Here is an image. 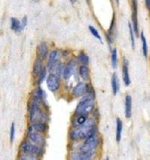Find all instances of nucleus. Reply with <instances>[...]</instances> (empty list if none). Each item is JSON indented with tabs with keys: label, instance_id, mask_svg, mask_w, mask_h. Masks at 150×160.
Masks as SVG:
<instances>
[{
	"label": "nucleus",
	"instance_id": "a878e982",
	"mask_svg": "<svg viewBox=\"0 0 150 160\" xmlns=\"http://www.w3.org/2000/svg\"><path fill=\"white\" fill-rule=\"evenodd\" d=\"M128 29H129V34H130L131 41H132V49H134V47H135V41H134V32H133V27L130 22H128Z\"/></svg>",
	"mask_w": 150,
	"mask_h": 160
},
{
	"label": "nucleus",
	"instance_id": "bb28decb",
	"mask_svg": "<svg viewBox=\"0 0 150 160\" xmlns=\"http://www.w3.org/2000/svg\"><path fill=\"white\" fill-rule=\"evenodd\" d=\"M9 137H10V142L11 143L14 142V140L15 138V124L14 123H11V128H10V133H9Z\"/></svg>",
	"mask_w": 150,
	"mask_h": 160
},
{
	"label": "nucleus",
	"instance_id": "f3484780",
	"mask_svg": "<svg viewBox=\"0 0 150 160\" xmlns=\"http://www.w3.org/2000/svg\"><path fill=\"white\" fill-rule=\"evenodd\" d=\"M122 129V121L119 118H116V141L117 143H119L121 141Z\"/></svg>",
	"mask_w": 150,
	"mask_h": 160
},
{
	"label": "nucleus",
	"instance_id": "0eeeda50",
	"mask_svg": "<svg viewBox=\"0 0 150 160\" xmlns=\"http://www.w3.org/2000/svg\"><path fill=\"white\" fill-rule=\"evenodd\" d=\"M29 127L35 132L41 133V134L44 135V136L48 132L49 129L48 123L42 121H35L33 122V123H30Z\"/></svg>",
	"mask_w": 150,
	"mask_h": 160
},
{
	"label": "nucleus",
	"instance_id": "7ed1b4c3",
	"mask_svg": "<svg viewBox=\"0 0 150 160\" xmlns=\"http://www.w3.org/2000/svg\"><path fill=\"white\" fill-rule=\"evenodd\" d=\"M95 110V100L90 96H84L79 101L75 108V113L77 115H90Z\"/></svg>",
	"mask_w": 150,
	"mask_h": 160
},
{
	"label": "nucleus",
	"instance_id": "ddd939ff",
	"mask_svg": "<svg viewBox=\"0 0 150 160\" xmlns=\"http://www.w3.org/2000/svg\"><path fill=\"white\" fill-rule=\"evenodd\" d=\"M44 61L41 60V58H37L36 57L35 62L33 63V66H32V77L34 79H36L38 77V76L39 75V73H41V71L44 68Z\"/></svg>",
	"mask_w": 150,
	"mask_h": 160
},
{
	"label": "nucleus",
	"instance_id": "6e6552de",
	"mask_svg": "<svg viewBox=\"0 0 150 160\" xmlns=\"http://www.w3.org/2000/svg\"><path fill=\"white\" fill-rule=\"evenodd\" d=\"M86 82H80L72 89L71 94L73 98H79L84 97L86 94Z\"/></svg>",
	"mask_w": 150,
	"mask_h": 160
},
{
	"label": "nucleus",
	"instance_id": "7c9ffc66",
	"mask_svg": "<svg viewBox=\"0 0 150 160\" xmlns=\"http://www.w3.org/2000/svg\"><path fill=\"white\" fill-rule=\"evenodd\" d=\"M105 160H110V159H109V157H107V158H106V159H105Z\"/></svg>",
	"mask_w": 150,
	"mask_h": 160
},
{
	"label": "nucleus",
	"instance_id": "f8f14e48",
	"mask_svg": "<svg viewBox=\"0 0 150 160\" xmlns=\"http://www.w3.org/2000/svg\"><path fill=\"white\" fill-rule=\"evenodd\" d=\"M59 52L56 49H54L49 53L48 57H47V64L46 66L47 70L50 69L59 62Z\"/></svg>",
	"mask_w": 150,
	"mask_h": 160
},
{
	"label": "nucleus",
	"instance_id": "393cba45",
	"mask_svg": "<svg viewBox=\"0 0 150 160\" xmlns=\"http://www.w3.org/2000/svg\"><path fill=\"white\" fill-rule=\"evenodd\" d=\"M89 30H90L91 34H92V35L94 36L96 38L98 39L100 41H101V37L99 32H98V30H97L96 28L94 27V26H89Z\"/></svg>",
	"mask_w": 150,
	"mask_h": 160
},
{
	"label": "nucleus",
	"instance_id": "6ab92c4d",
	"mask_svg": "<svg viewBox=\"0 0 150 160\" xmlns=\"http://www.w3.org/2000/svg\"><path fill=\"white\" fill-rule=\"evenodd\" d=\"M77 61L80 65H89V63H90V58H89L88 55L86 52H84L83 51L79 52V54L77 55Z\"/></svg>",
	"mask_w": 150,
	"mask_h": 160
},
{
	"label": "nucleus",
	"instance_id": "39448f33",
	"mask_svg": "<svg viewBox=\"0 0 150 160\" xmlns=\"http://www.w3.org/2000/svg\"><path fill=\"white\" fill-rule=\"evenodd\" d=\"M46 84L47 88H48L51 92H57L61 88L60 78L58 77L57 76H56L54 73H50L47 76L46 79Z\"/></svg>",
	"mask_w": 150,
	"mask_h": 160
},
{
	"label": "nucleus",
	"instance_id": "f257e3e1",
	"mask_svg": "<svg viewBox=\"0 0 150 160\" xmlns=\"http://www.w3.org/2000/svg\"><path fill=\"white\" fill-rule=\"evenodd\" d=\"M98 124L92 117L89 118L84 124L77 128H71L68 132V138L70 142L72 143H79L83 142L86 138L90 137L92 135L98 133Z\"/></svg>",
	"mask_w": 150,
	"mask_h": 160
},
{
	"label": "nucleus",
	"instance_id": "c85d7f7f",
	"mask_svg": "<svg viewBox=\"0 0 150 160\" xmlns=\"http://www.w3.org/2000/svg\"><path fill=\"white\" fill-rule=\"evenodd\" d=\"M77 1V0H70V2H71L72 4H75Z\"/></svg>",
	"mask_w": 150,
	"mask_h": 160
},
{
	"label": "nucleus",
	"instance_id": "dca6fc26",
	"mask_svg": "<svg viewBox=\"0 0 150 160\" xmlns=\"http://www.w3.org/2000/svg\"><path fill=\"white\" fill-rule=\"evenodd\" d=\"M80 77L84 82L89 81L90 77V70L87 65H80L78 69Z\"/></svg>",
	"mask_w": 150,
	"mask_h": 160
},
{
	"label": "nucleus",
	"instance_id": "c756f323",
	"mask_svg": "<svg viewBox=\"0 0 150 160\" xmlns=\"http://www.w3.org/2000/svg\"><path fill=\"white\" fill-rule=\"evenodd\" d=\"M116 3H117V4H119V0H116Z\"/></svg>",
	"mask_w": 150,
	"mask_h": 160
},
{
	"label": "nucleus",
	"instance_id": "9b49d317",
	"mask_svg": "<svg viewBox=\"0 0 150 160\" xmlns=\"http://www.w3.org/2000/svg\"><path fill=\"white\" fill-rule=\"evenodd\" d=\"M132 19L133 30L135 35H138V21H137V0H132Z\"/></svg>",
	"mask_w": 150,
	"mask_h": 160
},
{
	"label": "nucleus",
	"instance_id": "20e7f679",
	"mask_svg": "<svg viewBox=\"0 0 150 160\" xmlns=\"http://www.w3.org/2000/svg\"><path fill=\"white\" fill-rule=\"evenodd\" d=\"M26 139L29 140L33 144L41 148H45V146H46V137L44 135L35 132L29 127L26 132Z\"/></svg>",
	"mask_w": 150,
	"mask_h": 160
},
{
	"label": "nucleus",
	"instance_id": "b1692460",
	"mask_svg": "<svg viewBox=\"0 0 150 160\" xmlns=\"http://www.w3.org/2000/svg\"><path fill=\"white\" fill-rule=\"evenodd\" d=\"M140 38H141L142 44H143V56H145V57H147V55H148L147 41V39H146L145 35H144L143 32H141V35H140Z\"/></svg>",
	"mask_w": 150,
	"mask_h": 160
},
{
	"label": "nucleus",
	"instance_id": "a211bd4d",
	"mask_svg": "<svg viewBox=\"0 0 150 160\" xmlns=\"http://www.w3.org/2000/svg\"><path fill=\"white\" fill-rule=\"evenodd\" d=\"M111 87L113 95H116L119 92V77L116 73H113L111 77Z\"/></svg>",
	"mask_w": 150,
	"mask_h": 160
},
{
	"label": "nucleus",
	"instance_id": "aec40b11",
	"mask_svg": "<svg viewBox=\"0 0 150 160\" xmlns=\"http://www.w3.org/2000/svg\"><path fill=\"white\" fill-rule=\"evenodd\" d=\"M47 68L46 66H44L42 70L41 71V73H39V75L38 76V77L35 79L36 85H37L38 86H40V85L43 83V82L47 79Z\"/></svg>",
	"mask_w": 150,
	"mask_h": 160
},
{
	"label": "nucleus",
	"instance_id": "5701e85b",
	"mask_svg": "<svg viewBox=\"0 0 150 160\" xmlns=\"http://www.w3.org/2000/svg\"><path fill=\"white\" fill-rule=\"evenodd\" d=\"M18 160H41V158L35 157V156L29 155V154L20 153Z\"/></svg>",
	"mask_w": 150,
	"mask_h": 160
},
{
	"label": "nucleus",
	"instance_id": "4be33fe9",
	"mask_svg": "<svg viewBox=\"0 0 150 160\" xmlns=\"http://www.w3.org/2000/svg\"><path fill=\"white\" fill-rule=\"evenodd\" d=\"M11 26L12 30L14 32H20L21 31V28H20V20H18L15 18H11Z\"/></svg>",
	"mask_w": 150,
	"mask_h": 160
},
{
	"label": "nucleus",
	"instance_id": "4468645a",
	"mask_svg": "<svg viewBox=\"0 0 150 160\" xmlns=\"http://www.w3.org/2000/svg\"><path fill=\"white\" fill-rule=\"evenodd\" d=\"M122 79L125 86H129L131 84V79L128 70V61L125 58H124L122 64Z\"/></svg>",
	"mask_w": 150,
	"mask_h": 160
},
{
	"label": "nucleus",
	"instance_id": "9d476101",
	"mask_svg": "<svg viewBox=\"0 0 150 160\" xmlns=\"http://www.w3.org/2000/svg\"><path fill=\"white\" fill-rule=\"evenodd\" d=\"M49 47L46 42H41L36 48V57L44 61L47 59L49 55Z\"/></svg>",
	"mask_w": 150,
	"mask_h": 160
},
{
	"label": "nucleus",
	"instance_id": "423d86ee",
	"mask_svg": "<svg viewBox=\"0 0 150 160\" xmlns=\"http://www.w3.org/2000/svg\"><path fill=\"white\" fill-rule=\"evenodd\" d=\"M76 64L77 62L75 60L71 59L64 66L63 71H62V77L65 80L69 79L76 70Z\"/></svg>",
	"mask_w": 150,
	"mask_h": 160
},
{
	"label": "nucleus",
	"instance_id": "2eb2a0df",
	"mask_svg": "<svg viewBox=\"0 0 150 160\" xmlns=\"http://www.w3.org/2000/svg\"><path fill=\"white\" fill-rule=\"evenodd\" d=\"M132 115V98L131 95H126L125 101V115L127 119L131 118Z\"/></svg>",
	"mask_w": 150,
	"mask_h": 160
},
{
	"label": "nucleus",
	"instance_id": "412c9836",
	"mask_svg": "<svg viewBox=\"0 0 150 160\" xmlns=\"http://www.w3.org/2000/svg\"><path fill=\"white\" fill-rule=\"evenodd\" d=\"M111 65L113 67V69H116L117 67H118V53H117V49L116 48H113L111 49Z\"/></svg>",
	"mask_w": 150,
	"mask_h": 160
},
{
	"label": "nucleus",
	"instance_id": "f03ea898",
	"mask_svg": "<svg viewBox=\"0 0 150 160\" xmlns=\"http://www.w3.org/2000/svg\"><path fill=\"white\" fill-rule=\"evenodd\" d=\"M19 150H20V153H21L29 154V155L42 158L44 154L45 148L36 145V144H33L29 140L26 138L20 143V147H19Z\"/></svg>",
	"mask_w": 150,
	"mask_h": 160
},
{
	"label": "nucleus",
	"instance_id": "cd10ccee",
	"mask_svg": "<svg viewBox=\"0 0 150 160\" xmlns=\"http://www.w3.org/2000/svg\"><path fill=\"white\" fill-rule=\"evenodd\" d=\"M27 22H28V19H27V16H24L21 22H20V28H21V31L23 29L26 28V26H27Z\"/></svg>",
	"mask_w": 150,
	"mask_h": 160
},
{
	"label": "nucleus",
	"instance_id": "1a4fd4ad",
	"mask_svg": "<svg viewBox=\"0 0 150 160\" xmlns=\"http://www.w3.org/2000/svg\"><path fill=\"white\" fill-rule=\"evenodd\" d=\"M90 115H77L74 114L71 118V128H77L80 127L87 121Z\"/></svg>",
	"mask_w": 150,
	"mask_h": 160
}]
</instances>
